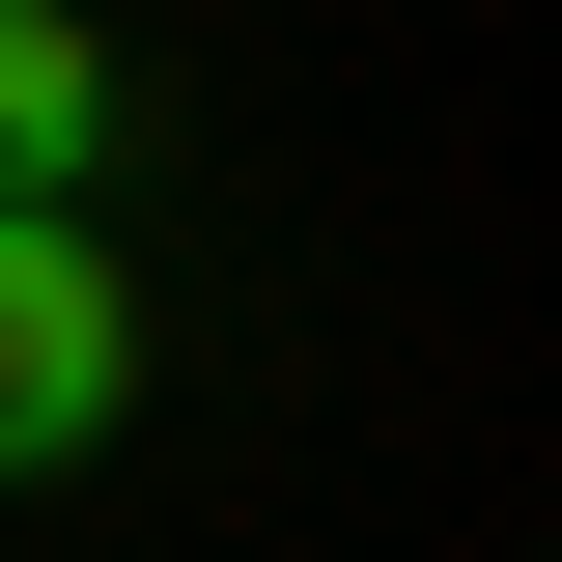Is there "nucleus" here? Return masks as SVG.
Instances as JSON below:
<instances>
[{"instance_id":"f257e3e1","label":"nucleus","mask_w":562,"mask_h":562,"mask_svg":"<svg viewBox=\"0 0 562 562\" xmlns=\"http://www.w3.org/2000/svg\"><path fill=\"white\" fill-rule=\"evenodd\" d=\"M140 422V281L85 198H0V479H85Z\"/></svg>"},{"instance_id":"f03ea898","label":"nucleus","mask_w":562,"mask_h":562,"mask_svg":"<svg viewBox=\"0 0 562 562\" xmlns=\"http://www.w3.org/2000/svg\"><path fill=\"white\" fill-rule=\"evenodd\" d=\"M85 169H113V29L0 0V198H85Z\"/></svg>"}]
</instances>
